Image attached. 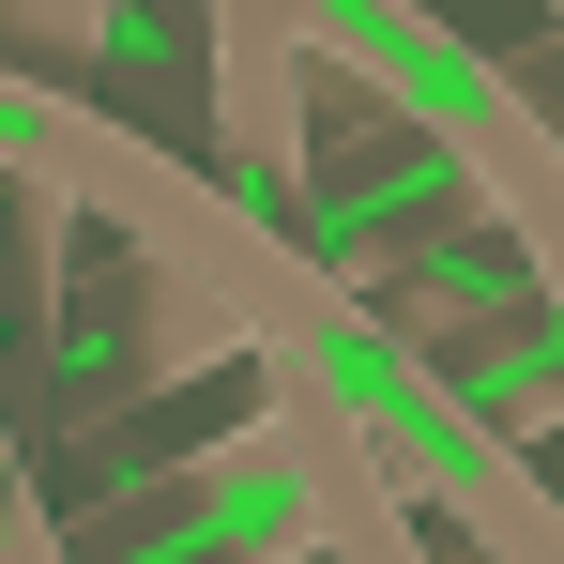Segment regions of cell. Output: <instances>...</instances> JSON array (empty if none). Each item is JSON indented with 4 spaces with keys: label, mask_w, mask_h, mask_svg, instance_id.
<instances>
[{
    "label": "cell",
    "mask_w": 564,
    "mask_h": 564,
    "mask_svg": "<svg viewBox=\"0 0 564 564\" xmlns=\"http://www.w3.org/2000/svg\"><path fill=\"white\" fill-rule=\"evenodd\" d=\"M351 412L321 381L260 367V412L214 427L198 458L122 473L93 519H77V564H321L336 550V488H351Z\"/></svg>",
    "instance_id": "obj_1"
},
{
    "label": "cell",
    "mask_w": 564,
    "mask_h": 564,
    "mask_svg": "<svg viewBox=\"0 0 564 564\" xmlns=\"http://www.w3.org/2000/svg\"><path fill=\"white\" fill-rule=\"evenodd\" d=\"M458 229H503L488 184H473V153L443 122H412L381 77L336 62V77H321V153H305V260L381 290L397 260H427V245H458Z\"/></svg>",
    "instance_id": "obj_2"
},
{
    "label": "cell",
    "mask_w": 564,
    "mask_h": 564,
    "mask_svg": "<svg viewBox=\"0 0 564 564\" xmlns=\"http://www.w3.org/2000/svg\"><path fill=\"white\" fill-rule=\"evenodd\" d=\"M122 15H138V0H0V31H15L31 62H77V77L122 62Z\"/></svg>",
    "instance_id": "obj_3"
},
{
    "label": "cell",
    "mask_w": 564,
    "mask_h": 564,
    "mask_svg": "<svg viewBox=\"0 0 564 564\" xmlns=\"http://www.w3.org/2000/svg\"><path fill=\"white\" fill-rule=\"evenodd\" d=\"M550 15H564V0H550Z\"/></svg>",
    "instance_id": "obj_4"
}]
</instances>
